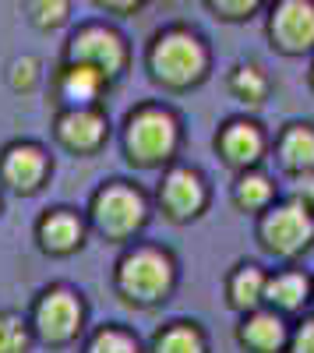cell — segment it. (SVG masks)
Segmentation results:
<instances>
[{"label": "cell", "mask_w": 314, "mask_h": 353, "mask_svg": "<svg viewBox=\"0 0 314 353\" xmlns=\"http://www.w3.org/2000/svg\"><path fill=\"white\" fill-rule=\"evenodd\" d=\"M152 68L169 85H191L205 71V46L191 32H166L152 50Z\"/></svg>", "instance_id": "6da1fadb"}, {"label": "cell", "mask_w": 314, "mask_h": 353, "mask_svg": "<svg viewBox=\"0 0 314 353\" xmlns=\"http://www.w3.org/2000/svg\"><path fill=\"white\" fill-rule=\"evenodd\" d=\"M174 283V261L145 248L121 261V290L131 301H159Z\"/></svg>", "instance_id": "7a4b0ae2"}, {"label": "cell", "mask_w": 314, "mask_h": 353, "mask_svg": "<svg viewBox=\"0 0 314 353\" xmlns=\"http://www.w3.org/2000/svg\"><path fill=\"white\" fill-rule=\"evenodd\" d=\"M177 145V124L163 110H141L127 124V149L138 163H159L174 152Z\"/></svg>", "instance_id": "3957f363"}, {"label": "cell", "mask_w": 314, "mask_h": 353, "mask_svg": "<svg viewBox=\"0 0 314 353\" xmlns=\"http://www.w3.org/2000/svg\"><path fill=\"white\" fill-rule=\"evenodd\" d=\"M92 216H96L103 233H109V237H127V233H134L141 226V219H145V201H141V194L131 191V188L109 184L96 194Z\"/></svg>", "instance_id": "277c9868"}, {"label": "cell", "mask_w": 314, "mask_h": 353, "mask_svg": "<svg viewBox=\"0 0 314 353\" xmlns=\"http://www.w3.org/2000/svg\"><path fill=\"white\" fill-rule=\"evenodd\" d=\"M71 64L92 68L103 78H113L124 68V43L117 32H106V28H85L71 39Z\"/></svg>", "instance_id": "5b68a950"}, {"label": "cell", "mask_w": 314, "mask_h": 353, "mask_svg": "<svg viewBox=\"0 0 314 353\" xmlns=\"http://www.w3.org/2000/svg\"><path fill=\"white\" fill-rule=\"evenodd\" d=\"M262 237L279 254H297L300 248H307V241L314 237V219L307 216V205H282L269 212L262 223Z\"/></svg>", "instance_id": "8992f818"}, {"label": "cell", "mask_w": 314, "mask_h": 353, "mask_svg": "<svg viewBox=\"0 0 314 353\" xmlns=\"http://www.w3.org/2000/svg\"><path fill=\"white\" fill-rule=\"evenodd\" d=\"M81 321V304L67 290H50L36 307V329L46 343H67L78 332Z\"/></svg>", "instance_id": "52a82bcc"}, {"label": "cell", "mask_w": 314, "mask_h": 353, "mask_svg": "<svg viewBox=\"0 0 314 353\" xmlns=\"http://www.w3.org/2000/svg\"><path fill=\"white\" fill-rule=\"evenodd\" d=\"M272 36L290 53L314 46V4H304V0L279 4L275 14H272Z\"/></svg>", "instance_id": "ba28073f"}, {"label": "cell", "mask_w": 314, "mask_h": 353, "mask_svg": "<svg viewBox=\"0 0 314 353\" xmlns=\"http://www.w3.org/2000/svg\"><path fill=\"white\" fill-rule=\"evenodd\" d=\"M159 198H163V205H166L169 216L187 219V216H194V212L205 205V188H202V181H198V173H191V170H174V173L163 181Z\"/></svg>", "instance_id": "9c48e42d"}, {"label": "cell", "mask_w": 314, "mask_h": 353, "mask_svg": "<svg viewBox=\"0 0 314 353\" xmlns=\"http://www.w3.org/2000/svg\"><path fill=\"white\" fill-rule=\"evenodd\" d=\"M103 131H106V121L96 110H67L56 121V134L71 149H96L103 141Z\"/></svg>", "instance_id": "30bf717a"}, {"label": "cell", "mask_w": 314, "mask_h": 353, "mask_svg": "<svg viewBox=\"0 0 314 353\" xmlns=\"http://www.w3.org/2000/svg\"><path fill=\"white\" fill-rule=\"evenodd\" d=\"M46 173V159L43 152L36 149V145H14V149H8L4 156V176L8 184L18 188V191H32Z\"/></svg>", "instance_id": "8fae6325"}, {"label": "cell", "mask_w": 314, "mask_h": 353, "mask_svg": "<svg viewBox=\"0 0 314 353\" xmlns=\"http://www.w3.org/2000/svg\"><path fill=\"white\" fill-rule=\"evenodd\" d=\"M262 131L254 128V124H244V121H237V124H230L222 131V156L230 159L233 166H251L254 159L262 156Z\"/></svg>", "instance_id": "7c38bea8"}, {"label": "cell", "mask_w": 314, "mask_h": 353, "mask_svg": "<svg viewBox=\"0 0 314 353\" xmlns=\"http://www.w3.org/2000/svg\"><path fill=\"white\" fill-rule=\"evenodd\" d=\"M240 339L258 353H275L282 339H286V329H282V321L275 314H251L240 329Z\"/></svg>", "instance_id": "4fadbf2b"}, {"label": "cell", "mask_w": 314, "mask_h": 353, "mask_svg": "<svg viewBox=\"0 0 314 353\" xmlns=\"http://www.w3.org/2000/svg\"><path fill=\"white\" fill-rule=\"evenodd\" d=\"M39 237L50 251L64 254L71 251L78 241H81V223L71 216V212H50L43 223H39Z\"/></svg>", "instance_id": "5bb4252c"}, {"label": "cell", "mask_w": 314, "mask_h": 353, "mask_svg": "<svg viewBox=\"0 0 314 353\" xmlns=\"http://www.w3.org/2000/svg\"><path fill=\"white\" fill-rule=\"evenodd\" d=\"M99 85H103V74H96L92 68L67 64V71L61 78V96L67 103H78V110H85V103H92L99 96Z\"/></svg>", "instance_id": "9a60e30c"}, {"label": "cell", "mask_w": 314, "mask_h": 353, "mask_svg": "<svg viewBox=\"0 0 314 353\" xmlns=\"http://www.w3.org/2000/svg\"><path fill=\"white\" fill-rule=\"evenodd\" d=\"M279 152H282V163L290 170H314V131L304 128V124L290 128L282 145H279Z\"/></svg>", "instance_id": "2e32d148"}, {"label": "cell", "mask_w": 314, "mask_h": 353, "mask_svg": "<svg viewBox=\"0 0 314 353\" xmlns=\"http://www.w3.org/2000/svg\"><path fill=\"white\" fill-rule=\"evenodd\" d=\"M265 297H269L272 304H279V307L293 311V307H300L304 297H307V279H304L300 272H282V276H275V279L265 283Z\"/></svg>", "instance_id": "e0dca14e"}, {"label": "cell", "mask_w": 314, "mask_h": 353, "mask_svg": "<svg viewBox=\"0 0 314 353\" xmlns=\"http://www.w3.org/2000/svg\"><path fill=\"white\" fill-rule=\"evenodd\" d=\"M230 293H233L237 307H254L265 297V276L254 269V265H244V269L233 276V283H230Z\"/></svg>", "instance_id": "ac0fdd59"}, {"label": "cell", "mask_w": 314, "mask_h": 353, "mask_svg": "<svg viewBox=\"0 0 314 353\" xmlns=\"http://www.w3.org/2000/svg\"><path fill=\"white\" fill-rule=\"evenodd\" d=\"M156 353H205V343L191 325H174L156 339Z\"/></svg>", "instance_id": "d6986e66"}, {"label": "cell", "mask_w": 314, "mask_h": 353, "mask_svg": "<svg viewBox=\"0 0 314 353\" xmlns=\"http://www.w3.org/2000/svg\"><path fill=\"white\" fill-rule=\"evenodd\" d=\"M269 198H272V184L262 173H247L237 184V205L240 209H262V205H269Z\"/></svg>", "instance_id": "ffe728a7"}, {"label": "cell", "mask_w": 314, "mask_h": 353, "mask_svg": "<svg viewBox=\"0 0 314 353\" xmlns=\"http://www.w3.org/2000/svg\"><path fill=\"white\" fill-rule=\"evenodd\" d=\"M28 332L18 314H0V353H25Z\"/></svg>", "instance_id": "44dd1931"}, {"label": "cell", "mask_w": 314, "mask_h": 353, "mask_svg": "<svg viewBox=\"0 0 314 353\" xmlns=\"http://www.w3.org/2000/svg\"><path fill=\"white\" fill-rule=\"evenodd\" d=\"M233 92H237L240 99H247V103H258V99L265 96V78H262V71H258V68H240V71L233 74Z\"/></svg>", "instance_id": "7402d4cb"}, {"label": "cell", "mask_w": 314, "mask_h": 353, "mask_svg": "<svg viewBox=\"0 0 314 353\" xmlns=\"http://www.w3.org/2000/svg\"><path fill=\"white\" fill-rule=\"evenodd\" d=\"M89 353H138V346H134L131 336H124V332H117V329H103V332L92 339Z\"/></svg>", "instance_id": "603a6c76"}, {"label": "cell", "mask_w": 314, "mask_h": 353, "mask_svg": "<svg viewBox=\"0 0 314 353\" xmlns=\"http://www.w3.org/2000/svg\"><path fill=\"white\" fill-rule=\"evenodd\" d=\"M293 353H314V318L304 321L293 336Z\"/></svg>", "instance_id": "cb8c5ba5"}, {"label": "cell", "mask_w": 314, "mask_h": 353, "mask_svg": "<svg viewBox=\"0 0 314 353\" xmlns=\"http://www.w3.org/2000/svg\"><path fill=\"white\" fill-rule=\"evenodd\" d=\"M36 11H39V21L43 25H56V21H64V4H36Z\"/></svg>", "instance_id": "d4e9b609"}, {"label": "cell", "mask_w": 314, "mask_h": 353, "mask_svg": "<svg viewBox=\"0 0 314 353\" xmlns=\"http://www.w3.org/2000/svg\"><path fill=\"white\" fill-rule=\"evenodd\" d=\"M14 71H18V74H14V85H32V78H36V61H21Z\"/></svg>", "instance_id": "484cf974"}, {"label": "cell", "mask_w": 314, "mask_h": 353, "mask_svg": "<svg viewBox=\"0 0 314 353\" xmlns=\"http://www.w3.org/2000/svg\"><path fill=\"white\" fill-rule=\"evenodd\" d=\"M300 184H307V194L314 198V176H311V181H300Z\"/></svg>", "instance_id": "4316f807"}]
</instances>
